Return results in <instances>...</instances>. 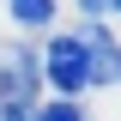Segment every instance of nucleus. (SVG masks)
<instances>
[{"instance_id": "39448f33", "label": "nucleus", "mask_w": 121, "mask_h": 121, "mask_svg": "<svg viewBox=\"0 0 121 121\" xmlns=\"http://www.w3.org/2000/svg\"><path fill=\"white\" fill-rule=\"evenodd\" d=\"M0 121H36V115H30V103H6V109H0Z\"/></svg>"}, {"instance_id": "20e7f679", "label": "nucleus", "mask_w": 121, "mask_h": 121, "mask_svg": "<svg viewBox=\"0 0 121 121\" xmlns=\"http://www.w3.org/2000/svg\"><path fill=\"white\" fill-rule=\"evenodd\" d=\"M36 121H79V103L73 97H60V103H43V115Z\"/></svg>"}, {"instance_id": "f257e3e1", "label": "nucleus", "mask_w": 121, "mask_h": 121, "mask_svg": "<svg viewBox=\"0 0 121 121\" xmlns=\"http://www.w3.org/2000/svg\"><path fill=\"white\" fill-rule=\"evenodd\" d=\"M43 79L60 91V97H73V91L91 85V43L85 36H55L43 48Z\"/></svg>"}, {"instance_id": "7ed1b4c3", "label": "nucleus", "mask_w": 121, "mask_h": 121, "mask_svg": "<svg viewBox=\"0 0 121 121\" xmlns=\"http://www.w3.org/2000/svg\"><path fill=\"white\" fill-rule=\"evenodd\" d=\"M12 18L18 24H48L55 18V0H12Z\"/></svg>"}, {"instance_id": "f03ea898", "label": "nucleus", "mask_w": 121, "mask_h": 121, "mask_svg": "<svg viewBox=\"0 0 121 121\" xmlns=\"http://www.w3.org/2000/svg\"><path fill=\"white\" fill-rule=\"evenodd\" d=\"M43 79V55H30V48H12V55L0 60V85H6V103H30V85Z\"/></svg>"}, {"instance_id": "423d86ee", "label": "nucleus", "mask_w": 121, "mask_h": 121, "mask_svg": "<svg viewBox=\"0 0 121 121\" xmlns=\"http://www.w3.org/2000/svg\"><path fill=\"white\" fill-rule=\"evenodd\" d=\"M109 6H115V12H121V0H109Z\"/></svg>"}]
</instances>
